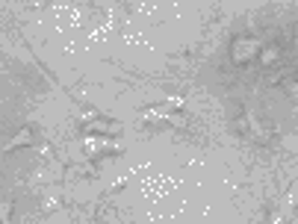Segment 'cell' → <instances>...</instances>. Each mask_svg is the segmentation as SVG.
I'll use <instances>...</instances> for the list:
<instances>
[{
  "mask_svg": "<svg viewBox=\"0 0 298 224\" xmlns=\"http://www.w3.org/2000/svg\"><path fill=\"white\" fill-rule=\"evenodd\" d=\"M257 53H260V42H254V39H236V45H233V59L236 62H251Z\"/></svg>",
  "mask_w": 298,
  "mask_h": 224,
  "instance_id": "obj_1",
  "label": "cell"
},
{
  "mask_svg": "<svg viewBox=\"0 0 298 224\" xmlns=\"http://www.w3.org/2000/svg\"><path fill=\"white\" fill-rule=\"evenodd\" d=\"M86 133H94V136H118L121 133V124H115V121H104V118H92V121H86V127H83Z\"/></svg>",
  "mask_w": 298,
  "mask_h": 224,
  "instance_id": "obj_2",
  "label": "cell"
},
{
  "mask_svg": "<svg viewBox=\"0 0 298 224\" xmlns=\"http://www.w3.org/2000/svg\"><path fill=\"white\" fill-rule=\"evenodd\" d=\"M83 148H86V154H89V157L101 154V151H118V145L110 142L107 136H104V139H101V136H86V139H83Z\"/></svg>",
  "mask_w": 298,
  "mask_h": 224,
  "instance_id": "obj_3",
  "label": "cell"
},
{
  "mask_svg": "<svg viewBox=\"0 0 298 224\" xmlns=\"http://www.w3.org/2000/svg\"><path fill=\"white\" fill-rule=\"evenodd\" d=\"M27 145H33V130H30V127L18 130V133L6 142V154H12V151H18V148H27Z\"/></svg>",
  "mask_w": 298,
  "mask_h": 224,
  "instance_id": "obj_4",
  "label": "cell"
},
{
  "mask_svg": "<svg viewBox=\"0 0 298 224\" xmlns=\"http://www.w3.org/2000/svg\"><path fill=\"white\" fill-rule=\"evenodd\" d=\"M9 218H12V203H9V201H0V221L6 224Z\"/></svg>",
  "mask_w": 298,
  "mask_h": 224,
  "instance_id": "obj_5",
  "label": "cell"
},
{
  "mask_svg": "<svg viewBox=\"0 0 298 224\" xmlns=\"http://www.w3.org/2000/svg\"><path fill=\"white\" fill-rule=\"evenodd\" d=\"M165 118H168V121H171L174 127H186V118H183V115H174V112H168Z\"/></svg>",
  "mask_w": 298,
  "mask_h": 224,
  "instance_id": "obj_6",
  "label": "cell"
},
{
  "mask_svg": "<svg viewBox=\"0 0 298 224\" xmlns=\"http://www.w3.org/2000/svg\"><path fill=\"white\" fill-rule=\"evenodd\" d=\"M275 56H277V50H275V47H269V50H263V53H260V59H263V62H272Z\"/></svg>",
  "mask_w": 298,
  "mask_h": 224,
  "instance_id": "obj_7",
  "label": "cell"
},
{
  "mask_svg": "<svg viewBox=\"0 0 298 224\" xmlns=\"http://www.w3.org/2000/svg\"><path fill=\"white\" fill-rule=\"evenodd\" d=\"M42 209H45V212H53V209H56V201H45L42 203Z\"/></svg>",
  "mask_w": 298,
  "mask_h": 224,
  "instance_id": "obj_8",
  "label": "cell"
}]
</instances>
